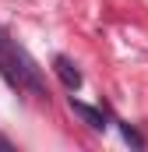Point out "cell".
<instances>
[{
    "label": "cell",
    "instance_id": "cell-1",
    "mask_svg": "<svg viewBox=\"0 0 148 152\" xmlns=\"http://www.w3.org/2000/svg\"><path fill=\"white\" fill-rule=\"evenodd\" d=\"M0 75L7 78L14 88H25V92L42 96V78H39L36 60H32L21 46H14L4 32H0Z\"/></svg>",
    "mask_w": 148,
    "mask_h": 152
},
{
    "label": "cell",
    "instance_id": "cell-2",
    "mask_svg": "<svg viewBox=\"0 0 148 152\" xmlns=\"http://www.w3.org/2000/svg\"><path fill=\"white\" fill-rule=\"evenodd\" d=\"M53 71H57V78H60V81H64V85H67L71 92L78 88V85H81V71L74 67L67 57H57V60H53Z\"/></svg>",
    "mask_w": 148,
    "mask_h": 152
},
{
    "label": "cell",
    "instance_id": "cell-3",
    "mask_svg": "<svg viewBox=\"0 0 148 152\" xmlns=\"http://www.w3.org/2000/svg\"><path fill=\"white\" fill-rule=\"evenodd\" d=\"M71 110L81 117L85 124H92V127H106V117H102V110H95V106H85V103H78L74 96H71Z\"/></svg>",
    "mask_w": 148,
    "mask_h": 152
},
{
    "label": "cell",
    "instance_id": "cell-4",
    "mask_svg": "<svg viewBox=\"0 0 148 152\" xmlns=\"http://www.w3.org/2000/svg\"><path fill=\"white\" fill-rule=\"evenodd\" d=\"M123 138H127V142H131V145H138V149H141V145H145V142H141V134H134V131H131V127H123Z\"/></svg>",
    "mask_w": 148,
    "mask_h": 152
}]
</instances>
